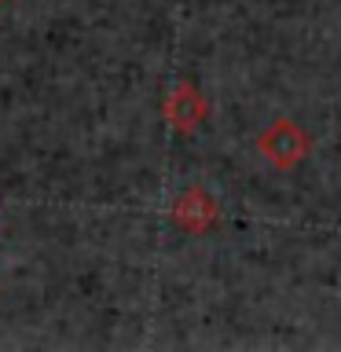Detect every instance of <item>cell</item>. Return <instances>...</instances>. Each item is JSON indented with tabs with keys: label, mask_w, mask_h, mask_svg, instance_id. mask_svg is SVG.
I'll return each mask as SVG.
<instances>
[{
	"label": "cell",
	"mask_w": 341,
	"mask_h": 352,
	"mask_svg": "<svg viewBox=\"0 0 341 352\" xmlns=\"http://www.w3.org/2000/svg\"><path fill=\"white\" fill-rule=\"evenodd\" d=\"M308 147H312V143H308V136L294 125L290 118L272 121V125L257 136V151L275 165V169H294V165L308 154Z\"/></svg>",
	"instance_id": "cell-1"
},
{
	"label": "cell",
	"mask_w": 341,
	"mask_h": 352,
	"mask_svg": "<svg viewBox=\"0 0 341 352\" xmlns=\"http://www.w3.org/2000/svg\"><path fill=\"white\" fill-rule=\"evenodd\" d=\"M162 114H165V121H169L176 132L191 136V132L206 121V99H202V92H198L191 81H180L169 96H165Z\"/></svg>",
	"instance_id": "cell-2"
},
{
	"label": "cell",
	"mask_w": 341,
	"mask_h": 352,
	"mask_svg": "<svg viewBox=\"0 0 341 352\" xmlns=\"http://www.w3.org/2000/svg\"><path fill=\"white\" fill-rule=\"evenodd\" d=\"M173 220L191 235H202L217 224V202L209 198L202 187H187V191L173 202Z\"/></svg>",
	"instance_id": "cell-3"
},
{
	"label": "cell",
	"mask_w": 341,
	"mask_h": 352,
	"mask_svg": "<svg viewBox=\"0 0 341 352\" xmlns=\"http://www.w3.org/2000/svg\"><path fill=\"white\" fill-rule=\"evenodd\" d=\"M4 4H8V0H0V8H4Z\"/></svg>",
	"instance_id": "cell-4"
}]
</instances>
